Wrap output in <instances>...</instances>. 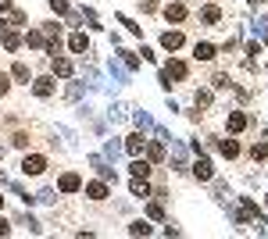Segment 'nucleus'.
I'll list each match as a JSON object with an SVG mask.
<instances>
[{
  "label": "nucleus",
  "mask_w": 268,
  "mask_h": 239,
  "mask_svg": "<svg viewBox=\"0 0 268 239\" xmlns=\"http://www.w3.org/2000/svg\"><path fill=\"white\" fill-rule=\"evenodd\" d=\"M22 171H25V175H43V171H47V157L29 154V157L22 161Z\"/></svg>",
  "instance_id": "f257e3e1"
},
{
  "label": "nucleus",
  "mask_w": 268,
  "mask_h": 239,
  "mask_svg": "<svg viewBox=\"0 0 268 239\" xmlns=\"http://www.w3.org/2000/svg\"><path fill=\"white\" fill-rule=\"evenodd\" d=\"M172 79H186V65H183V61H168V65H165V75H161V82L172 86Z\"/></svg>",
  "instance_id": "f03ea898"
},
{
  "label": "nucleus",
  "mask_w": 268,
  "mask_h": 239,
  "mask_svg": "<svg viewBox=\"0 0 268 239\" xmlns=\"http://www.w3.org/2000/svg\"><path fill=\"white\" fill-rule=\"evenodd\" d=\"M82 182H79V175L76 171H68V175H61V178H57V189H61V193H76Z\"/></svg>",
  "instance_id": "7ed1b4c3"
},
{
  "label": "nucleus",
  "mask_w": 268,
  "mask_h": 239,
  "mask_svg": "<svg viewBox=\"0 0 268 239\" xmlns=\"http://www.w3.org/2000/svg\"><path fill=\"white\" fill-rule=\"evenodd\" d=\"M193 175H197V178H200V182H207V178H211V175H215V168H211V161H207V157H200L197 164H193Z\"/></svg>",
  "instance_id": "20e7f679"
},
{
  "label": "nucleus",
  "mask_w": 268,
  "mask_h": 239,
  "mask_svg": "<svg viewBox=\"0 0 268 239\" xmlns=\"http://www.w3.org/2000/svg\"><path fill=\"white\" fill-rule=\"evenodd\" d=\"M50 71H54V75H72V61H68V57H57V54H54Z\"/></svg>",
  "instance_id": "39448f33"
},
{
  "label": "nucleus",
  "mask_w": 268,
  "mask_h": 239,
  "mask_svg": "<svg viewBox=\"0 0 268 239\" xmlns=\"http://www.w3.org/2000/svg\"><path fill=\"white\" fill-rule=\"evenodd\" d=\"M86 197L89 200H108V186H104V182H89L86 186Z\"/></svg>",
  "instance_id": "423d86ee"
},
{
  "label": "nucleus",
  "mask_w": 268,
  "mask_h": 239,
  "mask_svg": "<svg viewBox=\"0 0 268 239\" xmlns=\"http://www.w3.org/2000/svg\"><path fill=\"white\" fill-rule=\"evenodd\" d=\"M161 47H165V50H179V47H183V33H165V36H161Z\"/></svg>",
  "instance_id": "0eeeda50"
},
{
  "label": "nucleus",
  "mask_w": 268,
  "mask_h": 239,
  "mask_svg": "<svg viewBox=\"0 0 268 239\" xmlns=\"http://www.w3.org/2000/svg\"><path fill=\"white\" fill-rule=\"evenodd\" d=\"M143 146H147L143 136H129V139H125V150H129L132 157H140V154H143Z\"/></svg>",
  "instance_id": "6e6552de"
},
{
  "label": "nucleus",
  "mask_w": 268,
  "mask_h": 239,
  "mask_svg": "<svg viewBox=\"0 0 268 239\" xmlns=\"http://www.w3.org/2000/svg\"><path fill=\"white\" fill-rule=\"evenodd\" d=\"M193 57H197V61H211L215 47H211V43H197V47H193Z\"/></svg>",
  "instance_id": "1a4fd4ad"
},
{
  "label": "nucleus",
  "mask_w": 268,
  "mask_h": 239,
  "mask_svg": "<svg viewBox=\"0 0 268 239\" xmlns=\"http://www.w3.org/2000/svg\"><path fill=\"white\" fill-rule=\"evenodd\" d=\"M218 150L226 157H240V143H236V139H218Z\"/></svg>",
  "instance_id": "9d476101"
},
{
  "label": "nucleus",
  "mask_w": 268,
  "mask_h": 239,
  "mask_svg": "<svg viewBox=\"0 0 268 239\" xmlns=\"http://www.w3.org/2000/svg\"><path fill=\"white\" fill-rule=\"evenodd\" d=\"M165 18H168V22H183V18H186V7H183V4H168V7H165Z\"/></svg>",
  "instance_id": "9b49d317"
},
{
  "label": "nucleus",
  "mask_w": 268,
  "mask_h": 239,
  "mask_svg": "<svg viewBox=\"0 0 268 239\" xmlns=\"http://www.w3.org/2000/svg\"><path fill=\"white\" fill-rule=\"evenodd\" d=\"M33 89H36V97H50V93H54V79L43 75V79H36V86H33Z\"/></svg>",
  "instance_id": "f8f14e48"
},
{
  "label": "nucleus",
  "mask_w": 268,
  "mask_h": 239,
  "mask_svg": "<svg viewBox=\"0 0 268 239\" xmlns=\"http://www.w3.org/2000/svg\"><path fill=\"white\" fill-rule=\"evenodd\" d=\"M243 129H247V114L232 111V114H229V132H243Z\"/></svg>",
  "instance_id": "ddd939ff"
},
{
  "label": "nucleus",
  "mask_w": 268,
  "mask_h": 239,
  "mask_svg": "<svg viewBox=\"0 0 268 239\" xmlns=\"http://www.w3.org/2000/svg\"><path fill=\"white\" fill-rule=\"evenodd\" d=\"M68 47H72V50H76V54H86V50H89V39H86L82 33H76V36H72V39H68Z\"/></svg>",
  "instance_id": "4468645a"
},
{
  "label": "nucleus",
  "mask_w": 268,
  "mask_h": 239,
  "mask_svg": "<svg viewBox=\"0 0 268 239\" xmlns=\"http://www.w3.org/2000/svg\"><path fill=\"white\" fill-rule=\"evenodd\" d=\"M132 175H136V178H147V175H151V161H132Z\"/></svg>",
  "instance_id": "2eb2a0df"
},
{
  "label": "nucleus",
  "mask_w": 268,
  "mask_h": 239,
  "mask_svg": "<svg viewBox=\"0 0 268 239\" xmlns=\"http://www.w3.org/2000/svg\"><path fill=\"white\" fill-rule=\"evenodd\" d=\"M0 36H4V47H7V50H18V43H22V36H18V33H11V29H4Z\"/></svg>",
  "instance_id": "dca6fc26"
},
{
  "label": "nucleus",
  "mask_w": 268,
  "mask_h": 239,
  "mask_svg": "<svg viewBox=\"0 0 268 239\" xmlns=\"http://www.w3.org/2000/svg\"><path fill=\"white\" fill-rule=\"evenodd\" d=\"M218 18H222V11H218V7H204V11H200V22H204V25H215Z\"/></svg>",
  "instance_id": "f3484780"
},
{
  "label": "nucleus",
  "mask_w": 268,
  "mask_h": 239,
  "mask_svg": "<svg viewBox=\"0 0 268 239\" xmlns=\"http://www.w3.org/2000/svg\"><path fill=\"white\" fill-rule=\"evenodd\" d=\"M132 197H151V186H147V178H136V182H132Z\"/></svg>",
  "instance_id": "a211bd4d"
},
{
  "label": "nucleus",
  "mask_w": 268,
  "mask_h": 239,
  "mask_svg": "<svg viewBox=\"0 0 268 239\" xmlns=\"http://www.w3.org/2000/svg\"><path fill=\"white\" fill-rule=\"evenodd\" d=\"M147 157H151V161H161V157H165V146H161V143H147Z\"/></svg>",
  "instance_id": "6ab92c4d"
},
{
  "label": "nucleus",
  "mask_w": 268,
  "mask_h": 239,
  "mask_svg": "<svg viewBox=\"0 0 268 239\" xmlns=\"http://www.w3.org/2000/svg\"><path fill=\"white\" fill-rule=\"evenodd\" d=\"M11 75L18 79V82H29V65H22V61H18V65L11 68Z\"/></svg>",
  "instance_id": "aec40b11"
},
{
  "label": "nucleus",
  "mask_w": 268,
  "mask_h": 239,
  "mask_svg": "<svg viewBox=\"0 0 268 239\" xmlns=\"http://www.w3.org/2000/svg\"><path fill=\"white\" fill-rule=\"evenodd\" d=\"M25 43H29V47H47V36H43V33H29Z\"/></svg>",
  "instance_id": "412c9836"
},
{
  "label": "nucleus",
  "mask_w": 268,
  "mask_h": 239,
  "mask_svg": "<svg viewBox=\"0 0 268 239\" xmlns=\"http://www.w3.org/2000/svg\"><path fill=\"white\" fill-rule=\"evenodd\" d=\"M129 232H132V236H151V225H147V221H132Z\"/></svg>",
  "instance_id": "4be33fe9"
},
{
  "label": "nucleus",
  "mask_w": 268,
  "mask_h": 239,
  "mask_svg": "<svg viewBox=\"0 0 268 239\" xmlns=\"http://www.w3.org/2000/svg\"><path fill=\"white\" fill-rule=\"evenodd\" d=\"M193 100H197V107H207V103H211V89H197Z\"/></svg>",
  "instance_id": "5701e85b"
},
{
  "label": "nucleus",
  "mask_w": 268,
  "mask_h": 239,
  "mask_svg": "<svg viewBox=\"0 0 268 239\" xmlns=\"http://www.w3.org/2000/svg\"><path fill=\"white\" fill-rule=\"evenodd\" d=\"M11 143H14V146H29V132H14Z\"/></svg>",
  "instance_id": "b1692460"
},
{
  "label": "nucleus",
  "mask_w": 268,
  "mask_h": 239,
  "mask_svg": "<svg viewBox=\"0 0 268 239\" xmlns=\"http://www.w3.org/2000/svg\"><path fill=\"white\" fill-rule=\"evenodd\" d=\"M250 154H254V161H265V157H268V146H258V143H254V150H250Z\"/></svg>",
  "instance_id": "393cba45"
},
{
  "label": "nucleus",
  "mask_w": 268,
  "mask_h": 239,
  "mask_svg": "<svg viewBox=\"0 0 268 239\" xmlns=\"http://www.w3.org/2000/svg\"><path fill=\"white\" fill-rule=\"evenodd\" d=\"M147 214H151V218H165V211H161V204H151V207H147Z\"/></svg>",
  "instance_id": "a878e982"
},
{
  "label": "nucleus",
  "mask_w": 268,
  "mask_h": 239,
  "mask_svg": "<svg viewBox=\"0 0 268 239\" xmlns=\"http://www.w3.org/2000/svg\"><path fill=\"white\" fill-rule=\"evenodd\" d=\"M7 86H11V82H7V75L0 71V93H7Z\"/></svg>",
  "instance_id": "bb28decb"
},
{
  "label": "nucleus",
  "mask_w": 268,
  "mask_h": 239,
  "mask_svg": "<svg viewBox=\"0 0 268 239\" xmlns=\"http://www.w3.org/2000/svg\"><path fill=\"white\" fill-rule=\"evenodd\" d=\"M140 4H143V11H154V7H157V0H140Z\"/></svg>",
  "instance_id": "cd10ccee"
},
{
  "label": "nucleus",
  "mask_w": 268,
  "mask_h": 239,
  "mask_svg": "<svg viewBox=\"0 0 268 239\" xmlns=\"http://www.w3.org/2000/svg\"><path fill=\"white\" fill-rule=\"evenodd\" d=\"M7 232H11V225H7L4 218H0V236H7Z\"/></svg>",
  "instance_id": "c85d7f7f"
},
{
  "label": "nucleus",
  "mask_w": 268,
  "mask_h": 239,
  "mask_svg": "<svg viewBox=\"0 0 268 239\" xmlns=\"http://www.w3.org/2000/svg\"><path fill=\"white\" fill-rule=\"evenodd\" d=\"M11 7V0H0V11H7Z\"/></svg>",
  "instance_id": "c756f323"
},
{
  "label": "nucleus",
  "mask_w": 268,
  "mask_h": 239,
  "mask_svg": "<svg viewBox=\"0 0 268 239\" xmlns=\"http://www.w3.org/2000/svg\"><path fill=\"white\" fill-rule=\"evenodd\" d=\"M247 4H254V7H258V4H265V0H247Z\"/></svg>",
  "instance_id": "7c9ffc66"
},
{
  "label": "nucleus",
  "mask_w": 268,
  "mask_h": 239,
  "mask_svg": "<svg viewBox=\"0 0 268 239\" xmlns=\"http://www.w3.org/2000/svg\"><path fill=\"white\" fill-rule=\"evenodd\" d=\"M0 204H4V197H0Z\"/></svg>",
  "instance_id": "2f4dec72"
},
{
  "label": "nucleus",
  "mask_w": 268,
  "mask_h": 239,
  "mask_svg": "<svg viewBox=\"0 0 268 239\" xmlns=\"http://www.w3.org/2000/svg\"><path fill=\"white\" fill-rule=\"evenodd\" d=\"M265 200H268V197H265Z\"/></svg>",
  "instance_id": "473e14b6"
}]
</instances>
